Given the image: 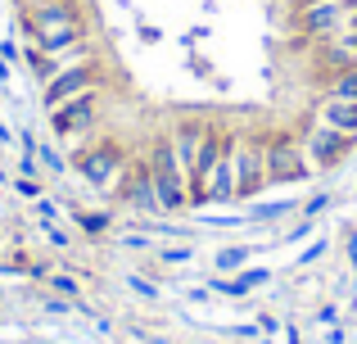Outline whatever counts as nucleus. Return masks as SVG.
<instances>
[{
	"instance_id": "nucleus-1",
	"label": "nucleus",
	"mask_w": 357,
	"mask_h": 344,
	"mask_svg": "<svg viewBox=\"0 0 357 344\" xmlns=\"http://www.w3.org/2000/svg\"><path fill=\"white\" fill-rule=\"evenodd\" d=\"M27 36L41 50H63V45L86 41V27L73 0H45V5H27Z\"/></svg>"
},
{
	"instance_id": "nucleus-2",
	"label": "nucleus",
	"mask_w": 357,
	"mask_h": 344,
	"mask_svg": "<svg viewBox=\"0 0 357 344\" xmlns=\"http://www.w3.org/2000/svg\"><path fill=\"white\" fill-rule=\"evenodd\" d=\"M145 168H149V177H154L158 209H172L176 213V209L190 204V181H185V168L176 163V154H172V141H158L154 150H149Z\"/></svg>"
},
{
	"instance_id": "nucleus-3",
	"label": "nucleus",
	"mask_w": 357,
	"mask_h": 344,
	"mask_svg": "<svg viewBox=\"0 0 357 344\" xmlns=\"http://www.w3.org/2000/svg\"><path fill=\"white\" fill-rule=\"evenodd\" d=\"M298 27L312 41H331V36L357 32V0H335V5H303L298 9Z\"/></svg>"
},
{
	"instance_id": "nucleus-4",
	"label": "nucleus",
	"mask_w": 357,
	"mask_h": 344,
	"mask_svg": "<svg viewBox=\"0 0 357 344\" xmlns=\"http://www.w3.org/2000/svg\"><path fill=\"white\" fill-rule=\"evenodd\" d=\"M227 154L236 163V200H253V195L267 186V159H262V145L249 136H231Z\"/></svg>"
},
{
	"instance_id": "nucleus-5",
	"label": "nucleus",
	"mask_w": 357,
	"mask_h": 344,
	"mask_svg": "<svg viewBox=\"0 0 357 344\" xmlns=\"http://www.w3.org/2000/svg\"><path fill=\"white\" fill-rule=\"evenodd\" d=\"M353 141L357 136H349V132H335V127H326V123H312V127H303V136H298V150H303L307 168H335V163L353 150Z\"/></svg>"
},
{
	"instance_id": "nucleus-6",
	"label": "nucleus",
	"mask_w": 357,
	"mask_h": 344,
	"mask_svg": "<svg viewBox=\"0 0 357 344\" xmlns=\"http://www.w3.org/2000/svg\"><path fill=\"white\" fill-rule=\"evenodd\" d=\"M96 82H100V68H96V59H91V63H77V68L59 73L54 82H45L41 100H45V109H59V105H68V100H82V96H91V91H96Z\"/></svg>"
},
{
	"instance_id": "nucleus-7",
	"label": "nucleus",
	"mask_w": 357,
	"mask_h": 344,
	"mask_svg": "<svg viewBox=\"0 0 357 344\" xmlns=\"http://www.w3.org/2000/svg\"><path fill=\"white\" fill-rule=\"evenodd\" d=\"M82 177H86L96 190H118V181L127 177V163H122V154L114 150V145H100V150H86L77 159Z\"/></svg>"
},
{
	"instance_id": "nucleus-8",
	"label": "nucleus",
	"mask_w": 357,
	"mask_h": 344,
	"mask_svg": "<svg viewBox=\"0 0 357 344\" xmlns=\"http://www.w3.org/2000/svg\"><path fill=\"white\" fill-rule=\"evenodd\" d=\"M262 159H267V186L271 181H303L307 177V159L294 141L276 136L271 145H262Z\"/></svg>"
},
{
	"instance_id": "nucleus-9",
	"label": "nucleus",
	"mask_w": 357,
	"mask_h": 344,
	"mask_svg": "<svg viewBox=\"0 0 357 344\" xmlns=\"http://www.w3.org/2000/svg\"><path fill=\"white\" fill-rule=\"evenodd\" d=\"M50 127L59 136H91L96 132V91L82 100H68V105L50 109Z\"/></svg>"
},
{
	"instance_id": "nucleus-10",
	"label": "nucleus",
	"mask_w": 357,
	"mask_h": 344,
	"mask_svg": "<svg viewBox=\"0 0 357 344\" xmlns=\"http://www.w3.org/2000/svg\"><path fill=\"white\" fill-rule=\"evenodd\" d=\"M317 63H321L326 77L357 68V32H344V36H331V41H321V50H317Z\"/></svg>"
},
{
	"instance_id": "nucleus-11",
	"label": "nucleus",
	"mask_w": 357,
	"mask_h": 344,
	"mask_svg": "<svg viewBox=\"0 0 357 344\" xmlns=\"http://www.w3.org/2000/svg\"><path fill=\"white\" fill-rule=\"evenodd\" d=\"M204 136H208V127H195V123H185V127H172V154H176V163L185 168V181H190V172H195V159H199V145H204Z\"/></svg>"
},
{
	"instance_id": "nucleus-12",
	"label": "nucleus",
	"mask_w": 357,
	"mask_h": 344,
	"mask_svg": "<svg viewBox=\"0 0 357 344\" xmlns=\"http://www.w3.org/2000/svg\"><path fill=\"white\" fill-rule=\"evenodd\" d=\"M317 123L335 127V132L357 136V105H349V100H335V96H321V100H317Z\"/></svg>"
},
{
	"instance_id": "nucleus-13",
	"label": "nucleus",
	"mask_w": 357,
	"mask_h": 344,
	"mask_svg": "<svg viewBox=\"0 0 357 344\" xmlns=\"http://www.w3.org/2000/svg\"><path fill=\"white\" fill-rule=\"evenodd\" d=\"M122 200H127V204H131L136 213H154V209H158L154 177H149V168H145V163H140V168L127 177V186H122Z\"/></svg>"
},
{
	"instance_id": "nucleus-14",
	"label": "nucleus",
	"mask_w": 357,
	"mask_h": 344,
	"mask_svg": "<svg viewBox=\"0 0 357 344\" xmlns=\"http://www.w3.org/2000/svg\"><path fill=\"white\" fill-rule=\"evenodd\" d=\"M271 281V272H267V267H253V272H244V276H231V281H227V276H213V290H218V294H231V299H240V294H249V290H258V285H267Z\"/></svg>"
},
{
	"instance_id": "nucleus-15",
	"label": "nucleus",
	"mask_w": 357,
	"mask_h": 344,
	"mask_svg": "<svg viewBox=\"0 0 357 344\" xmlns=\"http://www.w3.org/2000/svg\"><path fill=\"white\" fill-rule=\"evenodd\" d=\"M249 258H253L249 245H227V249H218V254H213V267H218V272H236V267H244Z\"/></svg>"
},
{
	"instance_id": "nucleus-16",
	"label": "nucleus",
	"mask_w": 357,
	"mask_h": 344,
	"mask_svg": "<svg viewBox=\"0 0 357 344\" xmlns=\"http://www.w3.org/2000/svg\"><path fill=\"white\" fill-rule=\"evenodd\" d=\"M326 96L357 105V68H349V73H335V77H331V91H326Z\"/></svg>"
},
{
	"instance_id": "nucleus-17",
	"label": "nucleus",
	"mask_w": 357,
	"mask_h": 344,
	"mask_svg": "<svg viewBox=\"0 0 357 344\" xmlns=\"http://www.w3.org/2000/svg\"><path fill=\"white\" fill-rule=\"evenodd\" d=\"M289 209H294L289 200H271V204H253V209L244 213V218H249V222H271V218H285Z\"/></svg>"
},
{
	"instance_id": "nucleus-18",
	"label": "nucleus",
	"mask_w": 357,
	"mask_h": 344,
	"mask_svg": "<svg viewBox=\"0 0 357 344\" xmlns=\"http://www.w3.org/2000/svg\"><path fill=\"white\" fill-rule=\"evenodd\" d=\"M36 163H41V168H50V172H63L59 150H54V145H45V141H36Z\"/></svg>"
},
{
	"instance_id": "nucleus-19",
	"label": "nucleus",
	"mask_w": 357,
	"mask_h": 344,
	"mask_svg": "<svg viewBox=\"0 0 357 344\" xmlns=\"http://www.w3.org/2000/svg\"><path fill=\"white\" fill-rule=\"evenodd\" d=\"M45 281H50L54 285V290H59V294H68V299H77V281H73V276H63V272H45Z\"/></svg>"
},
{
	"instance_id": "nucleus-20",
	"label": "nucleus",
	"mask_w": 357,
	"mask_h": 344,
	"mask_svg": "<svg viewBox=\"0 0 357 344\" xmlns=\"http://www.w3.org/2000/svg\"><path fill=\"white\" fill-rule=\"evenodd\" d=\"M127 285L140 294V299H158V285H154V281H145V276H136V272L127 276Z\"/></svg>"
},
{
	"instance_id": "nucleus-21",
	"label": "nucleus",
	"mask_w": 357,
	"mask_h": 344,
	"mask_svg": "<svg viewBox=\"0 0 357 344\" xmlns=\"http://www.w3.org/2000/svg\"><path fill=\"white\" fill-rule=\"evenodd\" d=\"M163 263H176V267H181V263H195V249H190V245H176V249H163Z\"/></svg>"
},
{
	"instance_id": "nucleus-22",
	"label": "nucleus",
	"mask_w": 357,
	"mask_h": 344,
	"mask_svg": "<svg viewBox=\"0 0 357 344\" xmlns=\"http://www.w3.org/2000/svg\"><path fill=\"white\" fill-rule=\"evenodd\" d=\"M77 227L82 231H105L109 218H105V213H77Z\"/></svg>"
},
{
	"instance_id": "nucleus-23",
	"label": "nucleus",
	"mask_w": 357,
	"mask_h": 344,
	"mask_svg": "<svg viewBox=\"0 0 357 344\" xmlns=\"http://www.w3.org/2000/svg\"><path fill=\"white\" fill-rule=\"evenodd\" d=\"M321 254H326V240H312V245H307L303 254H298V263H294V267H307V263H317Z\"/></svg>"
},
{
	"instance_id": "nucleus-24",
	"label": "nucleus",
	"mask_w": 357,
	"mask_h": 344,
	"mask_svg": "<svg viewBox=\"0 0 357 344\" xmlns=\"http://www.w3.org/2000/svg\"><path fill=\"white\" fill-rule=\"evenodd\" d=\"M9 186H14L18 195H27V200H36V195H41V186H36L32 177H14V181H9Z\"/></svg>"
},
{
	"instance_id": "nucleus-25",
	"label": "nucleus",
	"mask_w": 357,
	"mask_h": 344,
	"mask_svg": "<svg viewBox=\"0 0 357 344\" xmlns=\"http://www.w3.org/2000/svg\"><path fill=\"white\" fill-rule=\"evenodd\" d=\"M326 200H331V195H317V200H307V204H303V213H307V218H317V213L326 209Z\"/></svg>"
},
{
	"instance_id": "nucleus-26",
	"label": "nucleus",
	"mask_w": 357,
	"mask_h": 344,
	"mask_svg": "<svg viewBox=\"0 0 357 344\" xmlns=\"http://www.w3.org/2000/svg\"><path fill=\"white\" fill-rule=\"evenodd\" d=\"M317 322H326V327H335V322H340V308H335V304H326V308L317 313Z\"/></svg>"
},
{
	"instance_id": "nucleus-27",
	"label": "nucleus",
	"mask_w": 357,
	"mask_h": 344,
	"mask_svg": "<svg viewBox=\"0 0 357 344\" xmlns=\"http://www.w3.org/2000/svg\"><path fill=\"white\" fill-rule=\"evenodd\" d=\"M45 236H50V245H59V249L68 245V231H63V227H50V231H45Z\"/></svg>"
},
{
	"instance_id": "nucleus-28",
	"label": "nucleus",
	"mask_w": 357,
	"mask_h": 344,
	"mask_svg": "<svg viewBox=\"0 0 357 344\" xmlns=\"http://www.w3.org/2000/svg\"><path fill=\"white\" fill-rule=\"evenodd\" d=\"M349 263H353V276H357V231L349 236Z\"/></svg>"
},
{
	"instance_id": "nucleus-29",
	"label": "nucleus",
	"mask_w": 357,
	"mask_h": 344,
	"mask_svg": "<svg viewBox=\"0 0 357 344\" xmlns=\"http://www.w3.org/2000/svg\"><path fill=\"white\" fill-rule=\"evenodd\" d=\"M285 344H303V340H298V331H294V327H285Z\"/></svg>"
},
{
	"instance_id": "nucleus-30",
	"label": "nucleus",
	"mask_w": 357,
	"mask_h": 344,
	"mask_svg": "<svg viewBox=\"0 0 357 344\" xmlns=\"http://www.w3.org/2000/svg\"><path fill=\"white\" fill-rule=\"evenodd\" d=\"M303 5H335V0H298V9H303Z\"/></svg>"
},
{
	"instance_id": "nucleus-31",
	"label": "nucleus",
	"mask_w": 357,
	"mask_h": 344,
	"mask_svg": "<svg viewBox=\"0 0 357 344\" xmlns=\"http://www.w3.org/2000/svg\"><path fill=\"white\" fill-rule=\"evenodd\" d=\"M0 141H9V127L5 123H0Z\"/></svg>"
},
{
	"instance_id": "nucleus-32",
	"label": "nucleus",
	"mask_w": 357,
	"mask_h": 344,
	"mask_svg": "<svg viewBox=\"0 0 357 344\" xmlns=\"http://www.w3.org/2000/svg\"><path fill=\"white\" fill-rule=\"evenodd\" d=\"M27 5H45V0H27Z\"/></svg>"
},
{
	"instance_id": "nucleus-33",
	"label": "nucleus",
	"mask_w": 357,
	"mask_h": 344,
	"mask_svg": "<svg viewBox=\"0 0 357 344\" xmlns=\"http://www.w3.org/2000/svg\"><path fill=\"white\" fill-rule=\"evenodd\" d=\"M154 344H172V340H154Z\"/></svg>"
},
{
	"instance_id": "nucleus-34",
	"label": "nucleus",
	"mask_w": 357,
	"mask_h": 344,
	"mask_svg": "<svg viewBox=\"0 0 357 344\" xmlns=\"http://www.w3.org/2000/svg\"><path fill=\"white\" fill-rule=\"evenodd\" d=\"M262 344H271V340H262Z\"/></svg>"
}]
</instances>
